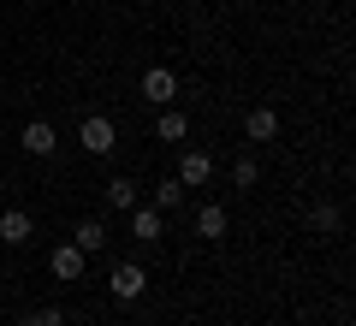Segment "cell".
Listing matches in <instances>:
<instances>
[{"label": "cell", "instance_id": "6da1fadb", "mask_svg": "<svg viewBox=\"0 0 356 326\" xmlns=\"http://www.w3.org/2000/svg\"><path fill=\"white\" fill-rule=\"evenodd\" d=\"M208 178H214V154H208V149H184V154H178V184H184V190H202Z\"/></svg>", "mask_w": 356, "mask_h": 326}, {"label": "cell", "instance_id": "7a4b0ae2", "mask_svg": "<svg viewBox=\"0 0 356 326\" xmlns=\"http://www.w3.org/2000/svg\"><path fill=\"white\" fill-rule=\"evenodd\" d=\"M143 101H154V107H172V101H178V72L149 65V72H143Z\"/></svg>", "mask_w": 356, "mask_h": 326}, {"label": "cell", "instance_id": "3957f363", "mask_svg": "<svg viewBox=\"0 0 356 326\" xmlns=\"http://www.w3.org/2000/svg\"><path fill=\"white\" fill-rule=\"evenodd\" d=\"M107 291H113L119 302H137L143 291H149V273H143L137 261H119V267H113V279H107Z\"/></svg>", "mask_w": 356, "mask_h": 326}, {"label": "cell", "instance_id": "277c9868", "mask_svg": "<svg viewBox=\"0 0 356 326\" xmlns=\"http://www.w3.org/2000/svg\"><path fill=\"white\" fill-rule=\"evenodd\" d=\"M83 149L89 154H113L119 149V131H113V119H107V113H89L83 119Z\"/></svg>", "mask_w": 356, "mask_h": 326}, {"label": "cell", "instance_id": "5b68a950", "mask_svg": "<svg viewBox=\"0 0 356 326\" xmlns=\"http://www.w3.org/2000/svg\"><path fill=\"white\" fill-rule=\"evenodd\" d=\"M18 142H24V154H36V161H48V154L60 149V137H54V125H48V119H30V125L18 131Z\"/></svg>", "mask_w": 356, "mask_h": 326}, {"label": "cell", "instance_id": "8992f818", "mask_svg": "<svg viewBox=\"0 0 356 326\" xmlns=\"http://www.w3.org/2000/svg\"><path fill=\"white\" fill-rule=\"evenodd\" d=\"M83 261H89V255L77 250V243H60V250L48 255V273H54V279H65V285H72V279H83Z\"/></svg>", "mask_w": 356, "mask_h": 326}, {"label": "cell", "instance_id": "52a82bcc", "mask_svg": "<svg viewBox=\"0 0 356 326\" xmlns=\"http://www.w3.org/2000/svg\"><path fill=\"white\" fill-rule=\"evenodd\" d=\"M30 238H36V220H30L24 208H6V213H0V243H13V250H18V243H30Z\"/></svg>", "mask_w": 356, "mask_h": 326}, {"label": "cell", "instance_id": "ba28073f", "mask_svg": "<svg viewBox=\"0 0 356 326\" xmlns=\"http://www.w3.org/2000/svg\"><path fill=\"white\" fill-rule=\"evenodd\" d=\"M243 137H250V142H273V137H280V113H273V107H250Z\"/></svg>", "mask_w": 356, "mask_h": 326}, {"label": "cell", "instance_id": "9c48e42d", "mask_svg": "<svg viewBox=\"0 0 356 326\" xmlns=\"http://www.w3.org/2000/svg\"><path fill=\"white\" fill-rule=\"evenodd\" d=\"M196 238H208V243L226 238V208H220V202H202V208H196Z\"/></svg>", "mask_w": 356, "mask_h": 326}, {"label": "cell", "instance_id": "30bf717a", "mask_svg": "<svg viewBox=\"0 0 356 326\" xmlns=\"http://www.w3.org/2000/svg\"><path fill=\"white\" fill-rule=\"evenodd\" d=\"M154 137H161V142H184V137H191V119L178 113V107H161V119H154Z\"/></svg>", "mask_w": 356, "mask_h": 326}, {"label": "cell", "instance_id": "8fae6325", "mask_svg": "<svg viewBox=\"0 0 356 326\" xmlns=\"http://www.w3.org/2000/svg\"><path fill=\"white\" fill-rule=\"evenodd\" d=\"M131 231H137L143 243H161V231H166L161 208H131Z\"/></svg>", "mask_w": 356, "mask_h": 326}, {"label": "cell", "instance_id": "7c38bea8", "mask_svg": "<svg viewBox=\"0 0 356 326\" xmlns=\"http://www.w3.org/2000/svg\"><path fill=\"white\" fill-rule=\"evenodd\" d=\"M72 243H77V250H83V255H95V250H107V226H102V220H77V231H72Z\"/></svg>", "mask_w": 356, "mask_h": 326}, {"label": "cell", "instance_id": "4fadbf2b", "mask_svg": "<svg viewBox=\"0 0 356 326\" xmlns=\"http://www.w3.org/2000/svg\"><path fill=\"white\" fill-rule=\"evenodd\" d=\"M102 196H107V208H113V213H131V208H137V184H131V178H107Z\"/></svg>", "mask_w": 356, "mask_h": 326}, {"label": "cell", "instance_id": "5bb4252c", "mask_svg": "<svg viewBox=\"0 0 356 326\" xmlns=\"http://www.w3.org/2000/svg\"><path fill=\"white\" fill-rule=\"evenodd\" d=\"M178 196H184V184H178V178L154 184V208H161V213H172V208H178Z\"/></svg>", "mask_w": 356, "mask_h": 326}, {"label": "cell", "instance_id": "9a60e30c", "mask_svg": "<svg viewBox=\"0 0 356 326\" xmlns=\"http://www.w3.org/2000/svg\"><path fill=\"white\" fill-rule=\"evenodd\" d=\"M309 226H315V231H339V208H332V202H321V208L309 213Z\"/></svg>", "mask_w": 356, "mask_h": 326}, {"label": "cell", "instance_id": "2e32d148", "mask_svg": "<svg viewBox=\"0 0 356 326\" xmlns=\"http://www.w3.org/2000/svg\"><path fill=\"white\" fill-rule=\"evenodd\" d=\"M255 178H261V166H255V161H250V154H243V161H238V166H232V184H238V190H250V184H255Z\"/></svg>", "mask_w": 356, "mask_h": 326}, {"label": "cell", "instance_id": "e0dca14e", "mask_svg": "<svg viewBox=\"0 0 356 326\" xmlns=\"http://www.w3.org/2000/svg\"><path fill=\"white\" fill-rule=\"evenodd\" d=\"M24 326H65V314H60V309H36Z\"/></svg>", "mask_w": 356, "mask_h": 326}, {"label": "cell", "instance_id": "ac0fdd59", "mask_svg": "<svg viewBox=\"0 0 356 326\" xmlns=\"http://www.w3.org/2000/svg\"><path fill=\"white\" fill-rule=\"evenodd\" d=\"M0 273H6V267H0Z\"/></svg>", "mask_w": 356, "mask_h": 326}]
</instances>
